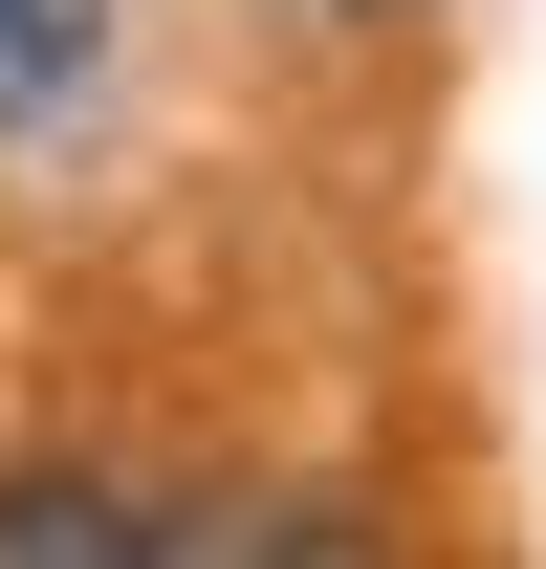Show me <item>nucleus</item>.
Returning a JSON list of instances; mask_svg holds the SVG:
<instances>
[{
	"label": "nucleus",
	"instance_id": "f257e3e1",
	"mask_svg": "<svg viewBox=\"0 0 546 569\" xmlns=\"http://www.w3.org/2000/svg\"><path fill=\"white\" fill-rule=\"evenodd\" d=\"M153 548H175V526L110 503V482H67V460H44V482H0V569H153Z\"/></svg>",
	"mask_w": 546,
	"mask_h": 569
},
{
	"label": "nucleus",
	"instance_id": "f03ea898",
	"mask_svg": "<svg viewBox=\"0 0 546 569\" xmlns=\"http://www.w3.org/2000/svg\"><path fill=\"white\" fill-rule=\"evenodd\" d=\"M88 44H110V0H0V110H67Z\"/></svg>",
	"mask_w": 546,
	"mask_h": 569
}]
</instances>
